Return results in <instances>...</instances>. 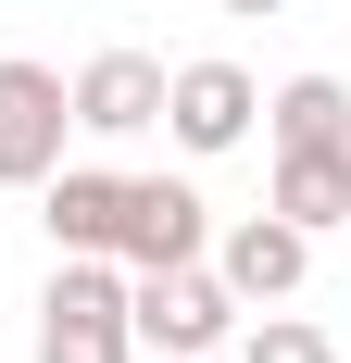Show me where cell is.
I'll use <instances>...</instances> for the list:
<instances>
[{
	"instance_id": "1",
	"label": "cell",
	"mask_w": 351,
	"mask_h": 363,
	"mask_svg": "<svg viewBox=\"0 0 351 363\" xmlns=\"http://www.w3.org/2000/svg\"><path fill=\"white\" fill-rule=\"evenodd\" d=\"M38 363H139L126 263L113 251H63V276H50V301H38Z\"/></svg>"
},
{
	"instance_id": "2",
	"label": "cell",
	"mask_w": 351,
	"mask_h": 363,
	"mask_svg": "<svg viewBox=\"0 0 351 363\" xmlns=\"http://www.w3.org/2000/svg\"><path fill=\"white\" fill-rule=\"evenodd\" d=\"M126 326H139V351L201 363L213 338L239 326V289H226L213 263H151V276H126Z\"/></svg>"
},
{
	"instance_id": "3",
	"label": "cell",
	"mask_w": 351,
	"mask_h": 363,
	"mask_svg": "<svg viewBox=\"0 0 351 363\" xmlns=\"http://www.w3.org/2000/svg\"><path fill=\"white\" fill-rule=\"evenodd\" d=\"M213 251V213L188 176H126V201H113V263L126 276H151V263H201Z\"/></svg>"
},
{
	"instance_id": "4",
	"label": "cell",
	"mask_w": 351,
	"mask_h": 363,
	"mask_svg": "<svg viewBox=\"0 0 351 363\" xmlns=\"http://www.w3.org/2000/svg\"><path fill=\"white\" fill-rule=\"evenodd\" d=\"M63 138H75V101H63V75L50 63H0V188H38L50 163H63Z\"/></svg>"
},
{
	"instance_id": "5",
	"label": "cell",
	"mask_w": 351,
	"mask_h": 363,
	"mask_svg": "<svg viewBox=\"0 0 351 363\" xmlns=\"http://www.w3.org/2000/svg\"><path fill=\"white\" fill-rule=\"evenodd\" d=\"M251 113H264V88H251L239 63H176V75H163V138L201 150V163L251 138Z\"/></svg>"
},
{
	"instance_id": "6",
	"label": "cell",
	"mask_w": 351,
	"mask_h": 363,
	"mask_svg": "<svg viewBox=\"0 0 351 363\" xmlns=\"http://www.w3.org/2000/svg\"><path fill=\"white\" fill-rule=\"evenodd\" d=\"M63 101H75L88 138H139V125H163V63L151 50H88L63 75Z\"/></svg>"
},
{
	"instance_id": "7",
	"label": "cell",
	"mask_w": 351,
	"mask_h": 363,
	"mask_svg": "<svg viewBox=\"0 0 351 363\" xmlns=\"http://www.w3.org/2000/svg\"><path fill=\"white\" fill-rule=\"evenodd\" d=\"M213 276H226L239 301H288L301 276H314V238H301V225H288L276 201H264L251 225H226V238H213Z\"/></svg>"
},
{
	"instance_id": "8",
	"label": "cell",
	"mask_w": 351,
	"mask_h": 363,
	"mask_svg": "<svg viewBox=\"0 0 351 363\" xmlns=\"http://www.w3.org/2000/svg\"><path fill=\"white\" fill-rule=\"evenodd\" d=\"M301 238L314 225H351V138H301V150H276V188H264Z\"/></svg>"
},
{
	"instance_id": "9",
	"label": "cell",
	"mask_w": 351,
	"mask_h": 363,
	"mask_svg": "<svg viewBox=\"0 0 351 363\" xmlns=\"http://www.w3.org/2000/svg\"><path fill=\"white\" fill-rule=\"evenodd\" d=\"M38 201H50V238H63V251H113V201H126V176H101V163H50Z\"/></svg>"
},
{
	"instance_id": "10",
	"label": "cell",
	"mask_w": 351,
	"mask_h": 363,
	"mask_svg": "<svg viewBox=\"0 0 351 363\" xmlns=\"http://www.w3.org/2000/svg\"><path fill=\"white\" fill-rule=\"evenodd\" d=\"M264 125H276V150H301V138H351V88H339V75H288L276 101H264Z\"/></svg>"
},
{
	"instance_id": "11",
	"label": "cell",
	"mask_w": 351,
	"mask_h": 363,
	"mask_svg": "<svg viewBox=\"0 0 351 363\" xmlns=\"http://www.w3.org/2000/svg\"><path fill=\"white\" fill-rule=\"evenodd\" d=\"M239 363H339V351H326V326H301V313H264V326L239 338Z\"/></svg>"
},
{
	"instance_id": "12",
	"label": "cell",
	"mask_w": 351,
	"mask_h": 363,
	"mask_svg": "<svg viewBox=\"0 0 351 363\" xmlns=\"http://www.w3.org/2000/svg\"><path fill=\"white\" fill-rule=\"evenodd\" d=\"M213 13H288V0H213Z\"/></svg>"
}]
</instances>
